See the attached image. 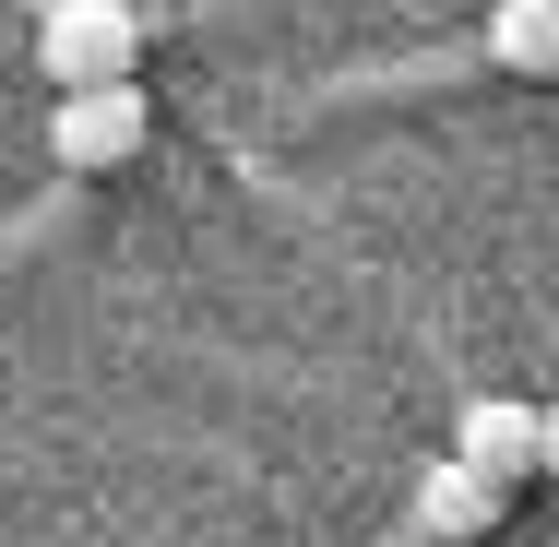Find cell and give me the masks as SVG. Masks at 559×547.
I'll list each match as a JSON object with an SVG mask.
<instances>
[{"label":"cell","instance_id":"obj_4","mask_svg":"<svg viewBox=\"0 0 559 547\" xmlns=\"http://www.w3.org/2000/svg\"><path fill=\"white\" fill-rule=\"evenodd\" d=\"M500 500H512V488H500V476H476V464L452 452V464H429V488H417V524H429V536H488V524H500Z\"/></svg>","mask_w":559,"mask_h":547},{"label":"cell","instance_id":"obj_3","mask_svg":"<svg viewBox=\"0 0 559 547\" xmlns=\"http://www.w3.org/2000/svg\"><path fill=\"white\" fill-rule=\"evenodd\" d=\"M452 452H464L476 476L524 488V476H548V417H536V405H512V393H476V405H464V429H452Z\"/></svg>","mask_w":559,"mask_h":547},{"label":"cell","instance_id":"obj_6","mask_svg":"<svg viewBox=\"0 0 559 547\" xmlns=\"http://www.w3.org/2000/svg\"><path fill=\"white\" fill-rule=\"evenodd\" d=\"M548 476H559V405H548Z\"/></svg>","mask_w":559,"mask_h":547},{"label":"cell","instance_id":"obj_2","mask_svg":"<svg viewBox=\"0 0 559 547\" xmlns=\"http://www.w3.org/2000/svg\"><path fill=\"white\" fill-rule=\"evenodd\" d=\"M143 131H155V96L143 84H96V96H60L48 108V155L72 167V179H108L143 155Z\"/></svg>","mask_w":559,"mask_h":547},{"label":"cell","instance_id":"obj_1","mask_svg":"<svg viewBox=\"0 0 559 547\" xmlns=\"http://www.w3.org/2000/svg\"><path fill=\"white\" fill-rule=\"evenodd\" d=\"M36 60H48V84H60V96L131 84V60H143V12H131V0H48Z\"/></svg>","mask_w":559,"mask_h":547},{"label":"cell","instance_id":"obj_5","mask_svg":"<svg viewBox=\"0 0 559 547\" xmlns=\"http://www.w3.org/2000/svg\"><path fill=\"white\" fill-rule=\"evenodd\" d=\"M488 60L524 84H559V0H488Z\"/></svg>","mask_w":559,"mask_h":547}]
</instances>
